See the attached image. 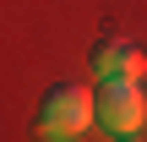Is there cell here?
<instances>
[{"label":"cell","mask_w":147,"mask_h":142,"mask_svg":"<svg viewBox=\"0 0 147 142\" xmlns=\"http://www.w3.org/2000/svg\"><path fill=\"white\" fill-rule=\"evenodd\" d=\"M93 120H98V93H93L87 82H76V77L55 82V88L44 93V104H38V137H49V142L82 137Z\"/></svg>","instance_id":"cell-1"},{"label":"cell","mask_w":147,"mask_h":142,"mask_svg":"<svg viewBox=\"0 0 147 142\" xmlns=\"http://www.w3.org/2000/svg\"><path fill=\"white\" fill-rule=\"evenodd\" d=\"M98 120H104V131H120V137H131L136 126L147 120V88L136 77H98Z\"/></svg>","instance_id":"cell-2"},{"label":"cell","mask_w":147,"mask_h":142,"mask_svg":"<svg viewBox=\"0 0 147 142\" xmlns=\"http://www.w3.org/2000/svg\"><path fill=\"white\" fill-rule=\"evenodd\" d=\"M125 60H131V38L104 33V38L93 44V71H98V77H125Z\"/></svg>","instance_id":"cell-3"},{"label":"cell","mask_w":147,"mask_h":142,"mask_svg":"<svg viewBox=\"0 0 147 142\" xmlns=\"http://www.w3.org/2000/svg\"><path fill=\"white\" fill-rule=\"evenodd\" d=\"M120 142H142V137H136V131H131V137H120Z\"/></svg>","instance_id":"cell-4"}]
</instances>
